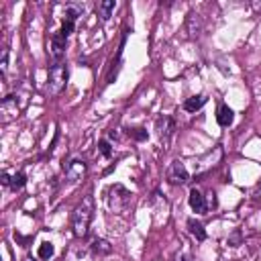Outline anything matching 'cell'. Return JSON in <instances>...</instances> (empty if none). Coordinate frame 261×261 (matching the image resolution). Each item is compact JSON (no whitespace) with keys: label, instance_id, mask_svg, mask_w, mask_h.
<instances>
[{"label":"cell","instance_id":"20","mask_svg":"<svg viewBox=\"0 0 261 261\" xmlns=\"http://www.w3.org/2000/svg\"><path fill=\"white\" fill-rule=\"evenodd\" d=\"M98 149H100V153H102L104 157H111V155H113V147H111V143L104 141V139L98 143Z\"/></svg>","mask_w":261,"mask_h":261},{"label":"cell","instance_id":"19","mask_svg":"<svg viewBox=\"0 0 261 261\" xmlns=\"http://www.w3.org/2000/svg\"><path fill=\"white\" fill-rule=\"evenodd\" d=\"M129 135L133 137V139H135V141H145V139H147V137H149L145 129H131V131H129Z\"/></svg>","mask_w":261,"mask_h":261},{"label":"cell","instance_id":"15","mask_svg":"<svg viewBox=\"0 0 261 261\" xmlns=\"http://www.w3.org/2000/svg\"><path fill=\"white\" fill-rule=\"evenodd\" d=\"M92 251H94L96 255H108V253L113 251V247H111V243L104 241V239H94V243H92Z\"/></svg>","mask_w":261,"mask_h":261},{"label":"cell","instance_id":"1","mask_svg":"<svg viewBox=\"0 0 261 261\" xmlns=\"http://www.w3.org/2000/svg\"><path fill=\"white\" fill-rule=\"evenodd\" d=\"M94 210H96V206H94V196L92 194L84 196V198H82V202L76 206V210L72 214V231H74V235L78 239L88 235L90 223H92V218H94Z\"/></svg>","mask_w":261,"mask_h":261},{"label":"cell","instance_id":"16","mask_svg":"<svg viewBox=\"0 0 261 261\" xmlns=\"http://www.w3.org/2000/svg\"><path fill=\"white\" fill-rule=\"evenodd\" d=\"M188 229H190V232H192V235H194L198 241H204V239H206L204 227H202L198 221H194V218H190V221H188Z\"/></svg>","mask_w":261,"mask_h":261},{"label":"cell","instance_id":"23","mask_svg":"<svg viewBox=\"0 0 261 261\" xmlns=\"http://www.w3.org/2000/svg\"><path fill=\"white\" fill-rule=\"evenodd\" d=\"M0 182H2L4 186H10V175L6 172H2V175H0Z\"/></svg>","mask_w":261,"mask_h":261},{"label":"cell","instance_id":"24","mask_svg":"<svg viewBox=\"0 0 261 261\" xmlns=\"http://www.w3.org/2000/svg\"><path fill=\"white\" fill-rule=\"evenodd\" d=\"M251 6H253V10H255V12H261V2H259V0H253Z\"/></svg>","mask_w":261,"mask_h":261},{"label":"cell","instance_id":"21","mask_svg":"<svg viewBox=\"0 0 261 261\" xmlns=\"http://www.w3.org/2000/svg\"><path fill=\"white\" fill-rule=\"evenodd\" d=\"M229 245L231 247H239L241 245V231H235L232 235L229 237Z\"/></svg>","mask_w":261,"mask_h":261},{"label":"cell","instance_id":"3","mask_svg":"<svg viewBox=\"0 0 261 261\" xmlns=\"http://www.w3.org/2000/svg\"><path fill=\"white\" fill-rule=\"evenodd\" d=\"M131 204V194L122 188L120 184L113 186L111 188V196H108V206H111V210L115 212H125Z\"/></svg>","mask_w":261,"mask_h":261},{"label":"cell","instance_id":"5","mask_svg":"<svg viewBox=\"0 0 261 261\" xmlns=\"http://www.w3.org/2000/svg\"><path fill=\"white\" fill-rule=\"evenodd\" d=\"M190 180V174L182 161H172V166L168 168V182L174 186H182Z\"/></svg>","mask_w":261,"mask_h":261},{"label":"cell","instance_id":"12","mask_svg":"<svg viewBox=\"0 0 261 261\" xmlns=\"http://www.w3.org/2000/svg\"><path fill=\"white\" fill-rule=\"evenodd\" d=\"M206 96L204 94H198V96H192V98H188L186 102H184V111H188V113H196V111H200V108L206 104Z\"/></svg>","mask_w":261,"mask_h":261},{"label":"cell","instance_id":"13","mask_svg":"<svg viewBox=\"0 0 261 261\" xmlns=\"http://www.w3.org/2000/svg\"><path fill=\"white\" fill-rule=\"evenodd\" d=\"M200 31H202V21H200V17L196 15V12H190V15H188V33H190V37L192 39L198 37Z\"/></svg>","mask_w":261,"mask_h":261},{"label":"cell","instance_id":"14","mask_svg":"<svg viewBox=\"0 0 261 261\" xmlns=\"http://www.w3.org/2000/svg\"><path fill=\"white\" fill-rule=\"evenodd\" d=\"M115 6H116L115 0H104V2H100V4H98V15H100V19H102V21H108V19H111Z\"/></svg>","mask_w":261,"mask_h":261},{"label":"cell","instance_id":"11","mask_svg":"<svg viewBox=\"0 0 261 261\" xmlns=\"http://www.w3.org/2000/svg\"><path fill=\"white\" fill-rule=\"evenodd\" d=\"M216 120L221 127H231L232 120H235V113H232V108L227 106V104H221L218 106V113H216Z\"/></svg>","mask_w":261,"mask_h":261},{"label":"cell","instance_id":"8","mask_svg":"<svg viewBox=\"0 0 261 261\" xmlns=\"http://www.w3.org/2000/svg\"><path fill=\"white\" fill-rule=\"evenodd\" d=\"M157 131H159V139L163 143H168L170 137H172V131H174V118L172 116H161L157 120Z\"/></svg>","mask_w":261,"mask_h":261},{"label":"cell","instance_id":"6","mask_svg":"<svg viewBox=\"0 0 261 261\" xmlns=\"http://www.w3.org/2000/svg\"><path fill=\"white\" fill-rule=\"evenodd\" d=\"M63 172H65V175L70 177L72 182H76V180H80V177H84V174H86V161L80 159V157H74V159H70L63 166Z\"/></svg>","mask_w":261,"mask_h":261},{"label":"cell","instance_id":"10","mask_svg":"<svg viewBox=\"0 0 261 261\" xmlns=\"http://www.w3.org/2000/svg\"><path fill=\"white\" fill-rule=\"evenodd\" d=\"M2 115H4V122L17 118L19 106H17V98H15V96H6V98L2 100Z\"/></svg>","mask_w":261,"mask_h":261},{"label":"cell","instance_id":"4","mask_svg":"<svg viewBox=\"0 0 261 261\" xmlns=\"http://www.w3.org/2000/svg\"><path fill=\"white\" fill-rule=\"evenodd\" d=\"M82 8L80 4H70L65 8V19H63V23H61V29H59V33H61V37H70L72 33H74V25H76V21H78V17L82 15Z\"/></svg>","mask_w":261,"mask_h":261},{"label":"cell","instance_id":"9","mask_svg":"<svg viewBox=\"0 0 261 261\" xmlns=\"http://www.w3.org/2000/svg\"><path fill=\"white\" fill-rule=\"evenodd\" d=\"M188 202H190V208L194 210L196 214H204V212H206V200H204V196H202V192H198L196 188L190 192Z\"/></svg>","mask_w":261,"mask_h":261},{"label":"cell","instance_id":"17","mask_svg":"<svg viewBox=\"0 0 261 261\" xmlns=\"http://www.w3.org/2000/svg\"><path fill=\"white\" fill-rule=\"evenodd\" d=\"M25 184H27V175H25V174H21V172H19V174H15V175L10 177V188L15 190V192H17V190H21Z\"/></svg>","mask_w":261,"mask_h":261},{"label":"cell","instance_id":"26","mask_svg":"<svg viewBox=\"0 0 261 261\" xmlns=\"http://www.w3.org/2000/svg\"><path fill=\"white\" fill-rule=\"evenodd\" d=\"M25 261H35V259H31V257H27V259H25Z\"/></svg>","mask_w":261,"mask_h":261},{"label":"cell","instance_id":"18","mask_svg":"<svg viewBox=\"0 0 261 261\" xmlns=\"http://www.w3.org/2000/svg\"><path fill=\"white\" fill-rule=\"evenodd\" d=\"M53 253H56V249H53L51 243H47V241L41 243V247H39V257H41V259H51Z\"/></svg>","mask_w":261,"mask_h":261},{"label":"cell","instance_id":"7","mask_svg":"<svg viewBox=\"0 0 261 261\" xmlns=\"http://www.w3.org/2000/svg\"><path fill=\"white\" fill-rule=\"evenodd\" d=\"M65 37H61V33L58 31L56 35L51 37V43H49V53L53 58V63L63 61V53H65Z\"/></svg>","mask_w":261,"mask_h":261},{"label":"cell","instance_id":"2","mask_svg":"<svg viewBox=\"0 0 261 261\" xmlns=\"http://www.w3.org/2000/svg\"><path fill=\"white\" fill-rule=\"evenodd\" d=\"M67 78H70V70H67L65 61L53 63L49 67V78H47V92H49V96L61 94V90L67 84Z\"/></svg>","mask_w":261,"mask_h":261},{"label":"cell","instance_id":"22","mask_svg":"<svg viewBox=\"0 0 261 261\" xmlns=\"http://www.w3.org/2000/svg\"><path fill=\"white\" fill-rule=\"evenodd\" d=\"M0 67H2V74H6V67H8V49H2V61H0Z\"/></svg>","mask_w":261,"mask_h":261},{"label":"cell","instance_id":"25","mask_svg":"<svg viewBox=\"0 0 261 261\" xmlns=\"http://www.w3.org/2000/svg\"><path fill=\"white\" fill-rule=\"evenodd\" d=\"M177 261H192V257H190V255L186 253V255H182V257H180V259H177Z\"/></svg>","mask_w":261,"mask_h":261}]
</instances>
